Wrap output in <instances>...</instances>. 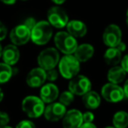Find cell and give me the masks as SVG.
<instances>
[{
  "label": "cell",
  "instance_id": "18",
  "mask_svg": "<svg viewBox=\"0 0 128 128\" xmlns=\"http://www.w3.org/2000/svg\"><path fill=\"white\" fill-rule=\"evenodd\" d=\"M122 52L117 48H109L104 54V62L110 66H117L122 60Z\"/></svg>",
  "mask_w": 128,
  "mask_h": 128
},
{
  "label": "cell",
  "instance_id": "31",
  "mask_svg": "<svg viewBox=\"0 0 128 128\" xmlns=\"http://www.w3.org/2000/svg\"><path fill=\"white\" fill-rule=\"evenodd\" d=\"M80 128H96V126L93 123H84Z\"/></svg>",
  "mask_w": 128,
  "mask_h": 128
},
{
  "label": "cell",
  "instance_id": "20",
  "mask_svg": "<svg viewBox=\"0 0 128 128\" xmlns=\"http://www.w3.org/2000/svg\"><path fill=\"white\" fill-rule=\"evenodd\" d=\"M82 103L85 105L86 108L90 109V110H95L100 105L101 98L96 91L90 90L82 96Z\"/></svg>",
  "mask_w": 128,
  "mask_h": 128
},
{
  "label": "cell",
  "instance_id": "23",
  "mask_svg": "<svg viewBox=\"0 0 128 128\" xmlns=\"http://www.w3.org/2000/svg\"><path fill=\"white\" fill-rule=\"evenodd\" d=\"M59 100L60 103L62 104L65 106H68L70 105L74 101V94L71 91H64L60 94V96H59Z\"/></svg>",
  "mask_w": 128,
  "mask_h": 128
},
{
  "label": "cell",
  "instance_id": "14",
  "mask_svg": "<svg viewBox=\"0 0 128 128\" xmlns=\"http://www.w3.org/2000/svg\"><path fill=\"white\" fill-rule=\"evenodd\" d=\"M40 99L44 103L51 104L54 102L59 96V89L55 84H46L43 85L40 89Z\"/></svg>",
  "mask_w": 128,
  "mask_h": 128
},
{
  "label": "cell",
  "instance_id": "24",
  "mask_svg": "<svg viewBox=\"0 0 128 128\" xmlns=\"http://www.w3.org/2000/svg\"><path fill=\"white\" fill-rule=\"evenodd\" d=\"M46 80H48L49 82H54L58 78V71L55 70V68L49 70H46Z\"/></svg>",
  "mask_w": 128,
  "mask_h": 128
},
{
  "label": "cell",
  "instance_id": "39",
  "mask_svg": "<svg viewBox=\"0 0 128 128\" xmlns=\"http://www.w3.org/2000/svg\"><path fill=\"white\" fill-rule=\"evenodd\" d=\"M0 128H12V127H11V126H0Z\"/></svg>",
  "mask_w": 128,
  "mask_h": 128
},
{
  "label": "cell",
  "instance_id": "25",
  "mask_svg": "<svg viewBox=\"0 0 128 128\" xmlns=\"http://www.w3.org/2000/svg\"><path fill=\"white\" fill-rule=\"evenodd\" d=\"M16 128H36V126L30 120H22L17 124Z\"/></svg>",
  "mask_w": 128,
  "mask_h": 128
},
{
  "label": "cell",
  "instance_id": "19",
  "mask_svg": "<svg viewBox=\"0 0 128 128\" xmlns=\"http://www.w3.org/2000/svg\"><path fill=\"white\" fill-rule=\"evenodd\" d=\"M126 72L121 66H113L109 70L107 78L112 84H118L124 80Z\"/></svg>",
  "mask_w": 128,
  "mask_h": 128
},
{
  "label": "cell",
  "instance_id": "16",
  "mask_svg": "<svg viewBox=\"0 0 128 128\" xmlns=\"http://www.w3.org/2000/svg\"><path fill=\"white\" fill-rule=\"evenodd\" d=\"M66 26L68 34H70L75 38L84 37L87 34V26L84 22L80 20H74L68 21Z\"/></svg>",
  "mask_w": 128,
  "mask_h": 128
},
{
  "label": "cell",
  "instance_id": "29",
  "mask_svg": "<svg viewBox=\"0 0 128 128\" xmlns=\"http://www.w3.org/2000/svg\"><path fill=\"white\" fill-rule=\"evenodd\" d=\"M36 23H37V22H36V20H34V18H26V20L25 21L24 25H25L27 28H29L30 30H32V29L34 27V26L36 25Z\"/></svg>",
  "mask_w": 128,
  "mask_h": 128
},
{
  "label": "cell",
  "instance_id": "34",
  "mask_svg": "<svg viewBox=\"0 0 128 128\" xmlns=\"http://www.w3.org/2000/svg\"><path fill=\"white\" fill-rule=\"evenodd\" d=\"M0 1H2L6 4H15V2H16L17 0H0Z\"/></svg>",
  "mask_w": 128,
  "mask_h": 128
},
{
  "label": "cell",
  "instance_id": "12",
  "mask_svg": "<svg viewBox=\"0 0 128 128\" xmlns=\"http://www.w3.org/2000/svg\"><path fill=\"white\" fill-rule=\"evenodd\" d=\"M82 124V113L76 109L67 112L62 118L63 128H80Z\"/></svg>",
  "mask_w": 128,
  "mask_h": 128
},
{
  "label": "cell",
  "instance_id": "1",
  "mask_svg": "<svg viewBox=\"0 0 128 128\" xmlns=\"http://www.w3.org/2000/svg\"><path fill=\"white\" fill-rule=\"evenodd\" d=\"M53 34L52 26L48 21H39L31 30V40L36 45H46Z\"/></svg>",
  "mask_w": 128,
  "mask_h": 128
},
{
  "label": "cell",
  "instance_id": "27",
  "mask_svg": "<svg viewBox=\"0 0 128 128\" xmlns=\"http://www.w3.org/2000/svg\"><path fill=\"white\" fill-rule=\"evenodd\" d=\"M10 118L6 112H0V126H6L9 123Z\"/></svg>",
  "mask_w": 128,
  "mask_h": 128
},
{
  "label": "cell",
  "instance_id": "30",
  "mask_svg": "<svg viewBox=\"0 0 128 128\" xmlns=\"http://www.w3.org/2000/svg\"><path fill=\"white\" fill-rule=\"evenodd\" d=\"M121 67L124 68L126 73H128V54L124 55L121 60Z\"/></svg>",
  "mask_w": 128,
  "mask_h": 128
},
{
  "label": "cell",
  "instance_id": "28",
  "mask_svg": "<svg viewBox=\"0 0 128 128\" xmlns=\"http://www.w3.org/2000/svg\"><path fill=\"white\" fill-rule=\"evenodd\" d=\"M6 35H7V29H6V26L0 21V41L4 40Z\"/></svg>",
  "mask_w": 128,
  "mask_h": 128
},
{
  "label": "cell",
  "instance_id": "15",
  "mask_svg": "<svg viewBox=\"0 0 128 128\" xmlns=\"http://www.w3.org/2000/svg\"><path fill=\"white\" fill-rule=\"evenodd\" d=\"M2 57L4 62L8 65H15L20 59V51L15 45H8L3 49Z\"/></svg>",
  "mask_w": 128,
  "mask_h": 128
},
{
  "label": "cell",
  "instance_id": "32",
  "mask_svg": "<svg viewBox=\"0 0 128 128\" xmlns=\"http://www.w3.org/2000/svg\"><path fill=\"white\" fill-rule=\"evenodd\" d=\"M123 90H124V98H128V80H126V82H124V87H123Z\"/></svg>",
  "mask_w": 128,
  "mask_h": 128
},
{
  "label": "cell",
  "instance_id": "21",
  "mask_svg": "<svg viewBox=\"0 0 128 128\" xmlns=\"http://www.w3.org/2000/svg\"><path fill=\"white\" fill-rule=\"evenodd\" d=\"M112 124L116 128H126L128 126V113L124 110L116 112L112 118Z\"/></svg>",
  "mask_w": 128,
  "mask_h": 128
},
{
  "label": "cell",
  "instance_id": "9",
  "mask_svg": "<svg viewBox=\"0 0 128 128\" xmlns=\"http://www.w3.org/2000/svg\"><path fill=\"white\" fill-rule=\"evenodd\" d=\"M122 40L121 29L115 24L109 25L103 34V41L108 48H116Z\"/></svg>",
  "mask_w": 128,
  "mask_h": 128
},
{
  "label": "cell",
  "instance_id": "3",
  "mask_svg": "<svg viewBox=\"0 0 128 128\" xmlns=\"http://www.w3.org/2000/svg\"><path fill=\"white\" fill-rule=\"evenodd\" d=\"M54 44L57 49L64 54H74L78 46L76 39L68 32H59L54 36Z\"/></svg>",
  "mask_w": 128,
  "mask_h": 128
},
{
  "label": "cell",
  "instance_id": "5",
  "mask_svg": "<svg viewBox=\"0 0 128 128\" xmlns=\"http://www.w3.org/2000/svg\"><path fill=\"white\" fill-rule=\"evenodd\" d=\"M60 62V54L57 49L54 48H48L40 53L38 56V64L40 68L44 70H49L54 68Z\"/></svg>",
  "mask_w": 128,
  "mask_h": 128
},
{
  "label": "cell",
  "instance_id": "33",
  "mask_svg": "<svg viewBox=\"0 0 128 128\" xmlns=\"http://www.w3.org/2000/svg\"><path fill=\"white\" fill-rule=\"evenodd\" d=\"M116 48H117L118 50H120L121 52H124V50H126V44H124V42H122V41H121V42L119 43V44L118 45Z\"/></svg>",
  "mask_w": 128,
  "mask_h": 128
},
{
  "label": "cell",
  "instance_id": "38",
  "mask_svg": "<svg viewBox=\"0 0 128 128\" xmlns=\"http://www.w3.org/2000/svg\"><path fill=\"white\" fill-rule=\"evenodd\" d=\"M126 25H127V26H128V9H127V11H126Z\"/></svg>",
  "mask_w": 128,
  "mask_h": 128
},
{
  "label": "cell",
  "instance_id": "40",
  "mask_svg": "<svg viewBox=\"0 0 128 128\" xmlns=\"http://www.w3.org/2000/svg\"><path fill=\"white\" fill-rule=\"evenodd\" d=\"M104 128H116V127H114V126H106Z\"/></svg>",
  "mask_w": 128,
  "mask_h": 128
},
{
  "label": "cell",
  "instance_id": "36",
  "mask_svg": "<svg viewBox=\"0 0 128 128\" xmlns=\"http://www.w3.org/2000/svg\"><path fill=\"white\" fill-rule=\"evenodd\" d=\"M3 98H4V92H3V90H1V88H0V103L2 102Z\"/></svg>",
  "mask_w": 128,
  "mask_h": 128
},
{
  "label": "cell",
  "instance_id": "11",
  "mask_svg": "<svg viewBox=\"0 0 128 128\" xmlns=\"http://www.w3.org/2000/svg\"><path fill=\"white\" fill-rule=\"evenodd\" d=\"M67 112L66 106L62 104L59 103H51L45 108L44 110V116L48 121L55 122L60 119H62L64 117L65 113Z\"/></svg>",
  "mask_w": 128,
  "mask_h": 128
},
{
  "label": "cell",
  "instance_id": "6",
  "mask_svg": "<svg viewBox=\"0 0 128 128\" xmlns=\"http://www.w3.org/2000/svg\"><path fill=\"white\" fill-rule=\"evenodd\" d=\"M91 90V82L88 77L82 75H76L70 79L68 84V90L74 95L84 96Z\"/></svg>",
  "mask_w": 128,
  "mask_h": 128
},
{
  "label": "cell",
  "instance_id": "4",
  "mask_svg": "<svg viewBox=\"0 0 128 128\" xmlns=\"http://www.w3.org/2000/svg\"><path fill=\"white\" fill-rule=\"evenodd\" d=\"M45 108V103L40 99V98L28 96L22 101V110L29 118H32L40 117L44 113Z\"/></svg>",
  "mask_w": 128,
  "mask_h": 128
},
{
  "label": "cell",
  "instance_id": "13",
  "mask_svg": "<svg viewBox=\"0 0 128 128\" xmlns=\"http://www.w3.org/2000/svg\"><path fill=\"white\" fill-rule=\"evenodd\" d=\"M46 80V70L41 68H32L26 76V84L31 88H38L43 85Z\"/></svg>",
  "mask_w": 128,
  "mask_h": 128
},
{
  "label": "cell",
  "instance_id": "10",
  "mask_svg": "<svg viewBox=\"0 0 128 128\" xmlns=\"http://www.w3.org/2000/svg\"><path fill=\"white\" fill-rule=\"evenodd\" d=\"M12 42L15 46H22L26 44L31 39V30L24 24L15 26L10 34Z\"/></svg>",
  "mask_w": 128,
  "mask_h": 128
},
{
  "label": "cell",
  "instance_id": "22",
  "mask_svg": "<svg viewBox=\"0 0 128 128\" xmlns=\"http://www.w3.org/2000/svg\"><path fill=\"white\" fill-rule=\"evenodd\" d=\"M13 76V68L11 65L0 62V84L7 82Z\"/></svg>",
  "mask_w": 128,
  "mask_h": 128
},
{
  "label": "cell",
  "instance_id": "8",
  "mask_svg": "<svg viewBox=\"0 0 128 128\" xmlns=\"http://www.w3.org/2000/svg\"><path fill=\"white\" fill-rule=\"evenodd\" d=\"M101 93L103 98L109 103H118L124 98L123 88L112 82L104 84L102 88Z\"/></svg>",
  "mask_w": 128,
  "mask_h": 128
},
{
  "label": "cell",
  "instance_id": "2",
  "mask_svg": "<svg viewBox=\"0 0 128 128\" xmlns=\"http://www.w3.org/2000/svg\"><path fill=\"white\" fill-rule=\"evenodd\" d=\"M59 72L66 79H71L80 71V62L73 54H65L59 62Z\"/></svg>",
  "mask_w": 128,
  "mask_h": 128
},
{
  "label": "cell",
  "instance_id": "26",
  "mask_svg": "<svg viewBox=\"0 0 128 128\" xmlns=\"http://www.w3.org/2000/svg\"><path fill=\"white\" fill-rule=\"evenodd\" d=\"M95 117L91 112H86L82 113V121L84 123H92Z\"/></svg>",
  "mask_w": 128,
  "mask_h": 128
},
{
  "label": "cell",
  "instance_id": "7",
  "mask_svg": "<svg viewBox=\"0 0 128 128\" xmlns=\"http://www.w3.org/2000/svg\"><path fill=\"white\" fill-rule=\"evenodd\" d=\"M48 21L55 28H63L68 22V17L66 12L59 6H54L48 12Z\"/></svg>",
  "mask_w": 128,
  "mask_h": 128
},
{
  "label": "cell",
  "instance_id": "37",
  "mask_svg": "<svg viewBox=\"0 0 128 128\" xmlns=\"http://www.w3.org/2000/svg\"><path fill=\"white\" fill-rule=\"evenodd\" d=\"M2 54H3V48H2V46H1V44H0V58L2 56Z\"/></svg>",
  "mask_w": 128,
  "mask_h": 128
},
{
  "label": "cell",
  "instance_id": "17",
  "mask_svg": "<svg viewBox=\"0 0 128 128\" xmlns=\"http://www.w3.org/2000/svg\"><path fill=\"white\" fill-rule=\"evenodd\" d=\"M95 49L92 45L84 43L77 46L74 55L80 62H85L89 60L94 54Z\"/></svg>",
  "mask_w": 128,
  "mask_h": 128
},
{
  "label": "cell",
  "instance_id": "41",
  "mask_svg": "<svg viewBox=\"0 0 128 128\" xmlns=\"http://www.w3.org/2000/svg\"><path fill=\"white\" fill-rule=\"evenodd\" d=\"M23 1H26V0H23Z\"/></svg>",
  "mask_w": 128,
  "mask_h": 128
},
{
  "label": "cell",
  "instance_id": "35",
  "mask_svg": "<svg viewBox=\"0 0 128 128\" xmlns=\"http://www.w3.org/2000/svg\"><path fill=\"white\" fill-rule=\"evenodd\" d=\"M52 1L56 4H62L66 0H52Z\"/></svg>",
  "mask_w": 128,
  "mask_h": 128
}]
</instances>
